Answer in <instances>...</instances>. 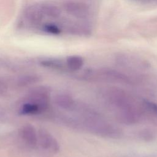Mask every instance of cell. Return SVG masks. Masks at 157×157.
Listing matches in <instances>:
<instances>
[{"instance_id":"cell-4","label":"cell","mask_w":157,"mask_h":157,"mask_svg":"<svg viewBox=\"0 0 157 157\" xmlns=\"http://www.w3.org/2000/svg\"><path fill=\"white\" fill-rule=\"evenodd\" d=\"M63 7L67 13L78 18H86L90 15V7L83 2L68 1L64 2Z\"/></svg>"},{"instance_id":"cell-8","label":"cell","mask_w":157,"mask_h":157,"mask_svg":"<svg viewBox=\"0 0 157 157\" xmlns=\"http://www.w3.org/2000/svg\"><path fill=\"white\" fill-rule=\"evenodd\" d=\"M40 5L45 16L51 18H57L61 15V10L57 6L50 3H42Z\"/></svg>"},{"instance_id":"cell-10","label":"cell","mask_w":157,"mask_h":157,"mask_svg":"<svg viewBox=\"0 0 157 157\" xmlns=\"http://www.w3.org/2000/svg\"><path fill=\"white\" fill-rule=\"evenodd\" d=\"M20 112L22 115H30L37 114L42 112L37 105L28 101L21 105L20 109Z\"/></svg>"},{"instance_id":"cell-1","label":"cell","mask_w":157,"mask_h":157,"mask_svg":"<svg viewBox=\"0 0 157 157\" xmlns=\"http://www.w3.org/2000/svg\"><path fill=\"white\" fill-rule=\"evenodd\" d=\"M105 101L116 112L117 116L126 123H134L139 120L140 112L132 99L122 90L109 89L104 95Z\"/></svg>"},{"instance_id":"cell-13","label":"cell","mask_w":157,"mask_h":157,"mask_svg":"<svg viewBox=\"0 0 157 157\" xmlns=\"http://www.w3.org/2000/svg\"><path fill=\"white\" fill-rule=\"evenodd\" d=\"M37 80V78L34 76H26L23 78H21V79L20 80V82L21 83V84H28V83H33L34 82H36Z\"/></svg>"},{"instance_id":"cell-5","label":"cell","mask_w":157,"mask_h":157,"mask_svg":"<svg viewBox=\"0 0 157 157\" xmlns=\"http://www.w3.org/2000/svg\"><path fill=\"white\" fill-rule=\"evenodd\" d=\"M23 15L25 20L31 25L39 24L45 17L40 4H32L26 7Z\"/></svg>"},{"instance_id":"cell-7","label":"cell","mask_w":157,"mask_h":157,"mask_svg":"<svg viewBox=\"0 0 157 157\" xmlns=\"http://www.w3.org/2000/svg\"><path fill=\"white\" fill-rule=\"evenodd\" d=\"M56 104L66 110L74 111L77 106V102L70 96L66 94H60L56 96Z\"/></svg>"},{"instance_id":"cell-6","label":"cell","mask_w":157,"mask_h":157,"mask_svg":"<svg viewBox=\"0 0 157 157\" xmlns=\"http://www.w3.org/2000/svg\"><path fill=\"white\" fill-rule=\"evenodd\" d=\"M21 136L26 144L34 147L37 144L38 134L35 128L31 124H26L21 128Z\"/></svg>"},{"instance_id":"cell-3","label":"cell","mask_w":157,"mask_h":157,"mask_svg":"<svg viewBox=\"0 0 157 157\" xmlns=\"http://www.w3.org/2000/svg\"><path fill=\"white\" fill-rule=\"evenodd\" d=\"M37 134V144L42 149L53 153H56L59 150V144L48 131L43 129H39Z\"/></svg>"},{"instance_id":"cell-9","label":"cell","mask_w":157,"mask_h":157,"mask_svg":"<svg viewBox=\"0 0 157 157\" xmlns=\"http://www.w3.org/2000/svg\"><path fill=\"white\" fill-rule=\"evenodd\" d=\"M66 64L67 68L71 71H78L83 65V58L77 55H72L67 58Z\"/></svg>"},{"instance_id":"cell-12","label":"cell","mask_w":157,"mask_h":157,"mask_svg":"<svg viewBox=\"0 0 157 157\" xmlns=\"http://www.w3.org/2000/svg\"><path fill=\"white\" fill-rule=\"evenodd\" d=\"M42 29L46 33L52 35H59L61 33V28L56 24L52 23H47L43 25Z\"/></svg>"},{"instance_id":"cell-11","label":"cell","mask_w":157,"mask_h":157,"mask_svg":"<svg viewBox=\"0 0 157 157\" xmlns=\"http://www.w3.org/2000/svg\"><path fill=\"white\" fill-rule=\"evenodd\" d=\"M40 64L44 67L53 69H61L63 66V62L61 60L53 58H48L43 59L40 61Z\"/></svg>"},{"instance_id":"cell-2","label":"cell","mask_w":157,"mask_h":157,"mask_svg":"<svg viewBox=\"0 0 157 157\" xmlns=\"http://www.w3.org/2000/svg\"><path fill=\"white\" fill-rule=\"evenodd\" d=\"M28 102L37 105L42 112L49 105L50 91L45 87L38 86L30 91L28 95Z\"/></svg>"},{"instance_id":"cell-14","label":"cell","mask_w":157,"mask_h":157,"mask_svg":"<svg viewBox=\"0 0 157 157\" xmlns=\"http://www.w3.org/2000/svg\"><path fill=\"white\" fill-rule=\"evenodd\" d=\"M144 105L149 110L153 111L154 113L157 114V103L145 101L144 102Z\"/></svg>"}]
</instances>
